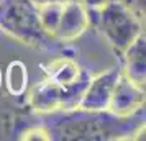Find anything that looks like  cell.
Instances as JSON below:
<instances>
[{
	"label": "cell",
	"mask_w": 146,
	"mask_h": 141,
	"mask_svg": "<svg viewBox=\"0 0 146 141\" xmlns=\"http://www.w3.org/2000/svg\"><path fill=\"white\" fill-rule=\"evenodd\" d=\"M145 126V112L118 117L108 110L69 108L46 123L49 140H117L139 133Z\"/></svg>",
	"instance_id": "6da1fadb"
},
{
	"label": "cell",
	"mask_w": 146,
	"mask_h": 141,
	"mask_svg": "<svg viewBox=\"0 0 146 141\" xmlns=\"http://www.w3.org/2000/svg\"><path fill=\"white\" fill-rule=\"evenodd\" d=\"M0 28L12 38L38 49L58 43L44 30L38 5L31 0H0Z\"/></svg>",
	"instance_id": "7a4b0ae2"
},
{
	"label": "cell",
	"mask_w": 146,
	"mask_h": 141,
	"mask_svg": "<svg viewBox=\"0 0 146 141\" xmlns=\"http://www.w3.org/2000/svg\"><path fill=\"white\" fill-rule=\"evenodd\" d=\"M97 12L100 31L110 46L120 54L139 33H143L141 20L121 0H110Z\"/></svg>",
	"instance_id": "3957f363"
},
{
	"label": "cell",
	"mask_w": 146,
	"mask_h": 141,
	"mask_svg": "<svg viewBox=\"0 0 146 141\" xmlns=\"http://www.w3.org/2000/svg\"><path fill=\"white\" fill-rule=\"evenodd\" d=\"M87 84H89V79H82L72 85L58 84V82L48 79L35 87L33 94H31V105L41 112L76 108Z\"/></svg>",
	"instance_id": "277c9868"
},
{
	"label": "cell",
	"mask_w": 146,
	"mask_h": 141,
	"mask_svg": "<svg viewBox=\"0 0 146 141\" xmlns=\"http://www.w3.org/2000/svg\"><path fill=\"white\" fill-rule=\"evenodd\" d=\"M90 18L87 10L80 0H66L62 2L61 13L58 18V25L54 30L56 41H74L89 28Z\"/></svg>",
	"instance_id": "5b68a950"
},
{
	"label": "cell",
	"mask_w": 146,
	"mask_h": 141,
	"mask_svg": "<svg viewBox=\"0 0 146 141\" xmlns=\"http://www.w3.org/2000/svg\"><path fill=\"white\" fill-rule=\"evenodd\" d=\"M143 107H145V89L136 85L123 72H120L107 110L118 117H130L141 112Z\"/></svg>",
	"instance_id": "8992f818"
},
{
	"label": "cell",
	"mask_w": 146,
	"mask_h": 141,
	"mask_svg": "<svg viewBox=\"0 0 146 141\" xmlns=\"http://www.w3.org/2000/svg\"><path fill=\"white\" fill-rule=\"evenodd\" d=\"M121 69H107L89 81L77 107L84 110H107Z\"/></svg>",
	"instance_id": "52a82bcc"
},
{
	"label": "cell",
	"mask_w": 146,
	"mask_h": 141,
	"mask_svg": "<svg viewBox=\"0 0 146 141\" xmlns=\"http://www.w3.org/2000/svg\"><path fill=\"white\" fill-rule=\"evenodd\" d=\"M145 51H146V36H145V31H143L121 53V61H123L121 72L131 82H135L136 85H139L143 89H145V81H146Z\"/></svg>",
	"instance_id": "ba28073f"
},
{
	"label": "cell",
	"mask_w": 146,
	"mask_h": 141,
	"mask_svg": "<svg viewBox=\"0 0 146 141\" xmlns=\"http://www.w3.org/2000/svg\"><path fill=\"white\" fill-rule=\"evenodd\" d=\"M49 79L58 82V84L72 85L76 82L82 81V74H80V71L76 62H72L69 59H61L51 66V69H49Z\"/></svg>",
	"instance_id": "9c48e42d"
},
{
	"label": "cell",
	"mask_w": 146,
	"mask_h": 141,
	"mask_svg": "<svg viewBox=\"0 0 146 141\" xmlns=\"http://www.w3.org/2000/svg\"><path fill=\"white\" fill-rule=\"evenodd\" d=\"M27 72L21 69L20 64H13L10 66V71H8V87L13 92H21L25 84H27Z\"/></svg>",
	"instance_id": "30bf717a"
},
{
	"label": "cell",
	"mask_w": 146,
	"mask_h": 141,
	"mask_svg": "<svg viewBox=\"0 0 146 141\" xmlns=\"http://www.w3.org/2000/svg\"><path fill=\"white\" fill-rule=\"evenodd\" d=\"M107 2L110 0H80V3L87 8V10H99L100 7H104Z\"/></svg>",
	"instance_id": "8fae6325"
},
{
	"label": "cell",
	"mask_w": 146,
	"mask_h": 141,
	"mask_svg": "<svg viewBox=\"0 0 146 141\" xmlns=\"http://www.w3.org/2000/svg\"><path fill=\"white\" fill-rule=\"evenodd\" d=\"M36 5H44V3H53V2H66V0H31Z\"/></svg>",
	"instance_id": "7c38bea8"
}]
</instances>
